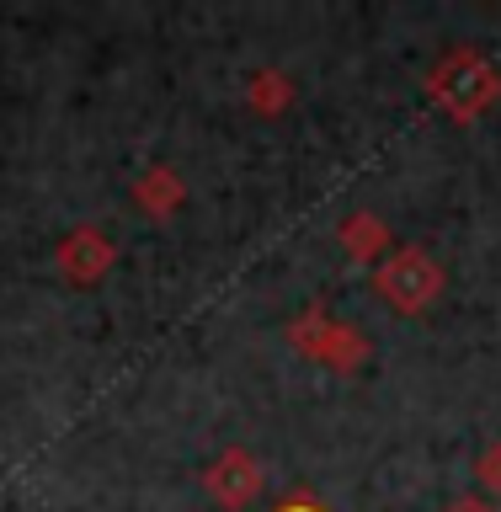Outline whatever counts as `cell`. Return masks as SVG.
I'll return each instance as SVG.
<instances>
[{"mask_svg": "<svg viewBox=\"0 0 501 512\" xmlns=\"http://www.w3.org/2000/svg\"><path fill=\"white\" fill-rule=\"evenodd\" d=\"M54 262H59V278L64 283H75V288H91L96 278H107L112 262H118V246L96 230V224H80V230H70L59 240V251H54Z\"/></svg>", "mask_w": 501, "mask_h": 512, "instance_id": "cell-5", "label": "cell"}, {"mask_svg": "<svg viewBox=\"0 0 501 512\" xmlns=\"http://www.w3.org/2000/svg\"><path fill=\"white\" fill-rule=\"evenodd\" d=\"M294 75L288 70H278V64H267V70H256L251 80H246V107L251 112H262V118H278L283 107H294Z\"/></svg>", "mask_w": 501, "mask_h": 512, "instance_id": "cell-7", "label": "cell"}, {"mask_svg": "<svg viewBox=\"0 0 501 512\" xmlns=\"http://www.w3.org/2000/svg\"><path fill=\"white\" fill-rule=\"evenodd\" d=\"M278 512H326V507H320V502H315L310 491H299V496H288V502H283Z\"/></svg>", "mask_w": 501, "mask_h": 512, "instance_id": "cell-10", "label": "cell"}, {"mask_svg": "<svg viewBox=\"0 0 501 512\" xmlns=\"http://www.w3.org/2000/svg\"><path fill=\"white\" fill-rule=\"evenodd\" d=\"M134 203H139L150 219H171L176 208L187 203V182H182L171 166H150V171L134 182Z\"/></svg>", "mask_w": 501, "mask_h": 512, "instance_id": "cell-6", "label": "cell"}, {"mask_svg": "<svg viewBox=\"0 0 501 512\" xmlns=\"http://www.w3.org/2000/svg\"><path fill=\"white\" fill-rule=\"evenodd\" d=\"M288 342H294L304 358L336 368V374H358L368 363V336L347 320H336L326 304H310L299 320H288Z\"/></svg>", "mask_w": 501, "mask_h": 512, "instance_id": "cell-3", "label": "cell"}, {"mask_svg": "<svg viewBox=\"0 0 501 512\" xmlns=\"http://www.w3.org/2000/svg\"><path fill=\"white\" fill-rule=\"evenodd\" d=\"M203 491L214 496L224 512H240L256 502V491H262V459L251 454V448H224V454L203 470Z\"/></svg>", "mask_w": 501, "mask_h": 512, "instance_id": "cell-4", "label": "cell"}, {"mask_svg": "<svg viewBox=\"0 0 501 512\" xmlns=\"http://www.w3.org/2000/svg\"><path fill=\"white\" fill-rule=\"evenodd\" d=\"M475 480H480L486 491H496V496H501V438H496V443H486V454L475 459Z\"/></svg>", "mask_w": 501, "mask_h": 512, "instance_id": "cell-9", "label": "cell"}, {"mask_svg": "<svg viewBox=\"0 0 501 512\" xmlns=\"http://www.w3.org/2000/svg\"><path fill=\"white\" fill-rule=\"evenodd\" d=\"M427 96L454 123H475L501 102V70L480 54V48H448L427 75Z\"/></svg>", "mask_w": 501, "mask_h": 512, "instance_id": "cell-1", "label": "cell"}, {"mask_svg": "<svg viewBox=\"0 0 501 512\" xmlns=\"http://www.w3.org/2000/svg\"><path fill=\"white\" fill-rule=\"evenodd\" d=\"M336 246H342L352 262H374V256L390 246V230H384L379 214H352L342 230H336Z\"/></svg>", "mask_w": 501, "mask_h": 512, "instance_id": "cell-8", "label": "cell"}, {"mask_svg": "<svg viewBox=\"0 0 501 512\" xmlns=\"http://www.w3.org/2000/svg\"><path fill=\"white\" fill-rule=\"evenodd\" d=\"M374 288H379V299L390 304L395 315H422L427 304L443 299L448 272H443V262H438L432 251L400 246V251H390V256L374 267Z\"/></svg>", "mask_w": 501, "mask_h": 512, "instance_id": "cell-2", "label": "cell"}, {"mask_svg": "<svg viewBox=\"0 0 501 512\" xmlns=\"http://www.w3.org/2000/svg\"><path fill=\"white\" fill-rule=\"evenodd\" d=\"M443 512H496L491 502H480V496H454V502H448Z\"/></svg>", "mask_w": 501, "mask_h": 512, "instance_id": "cell-11", "label": "cell"}]
</instances>
